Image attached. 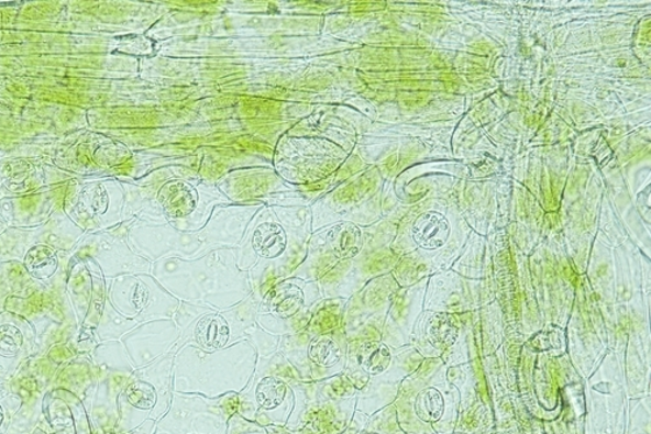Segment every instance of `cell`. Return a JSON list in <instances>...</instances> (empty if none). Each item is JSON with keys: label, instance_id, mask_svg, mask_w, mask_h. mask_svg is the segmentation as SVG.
<instances>
[{"label": "cell", "instance_id": "obj_1", "mask_svg": "<svg viewBox=\"0 0 651 434\" xmlns=\"http://www.w3.org/2000/svg\"><path fill=\"white\" fill-rule=\"evenodd\" d=\"M230 340V325L222 316H205L198 320L195 341L203 350L216 352Z\"/></svg>", "mask_w": 651, "mask_h": 434}, {"label": "cell", "instance_id": "obj_2", "mask_svg": "<svg viewBox=\"0 0 651 434\" xmlns=\"http://www.w3.org/2000/svg\"><path fill=\"white\" fill-rule=\"evenodd\" d=\"M308 359L318 371H330L342 361L341 346L334 341L332 334H321L308 344Z\"/></svg>", "mask_w": 651, "mask_h": 434}, {"label": "cell", "instance_id": "obj_3", "mask_svg": "<svg viewBox=\"0 0 651 434\" xmlns=\"http://www.w3.org/2000/svg\"><path fill=\"white\" fill-rule=\"evenodd\" d=\"M196 208V197L184 183H169L167 194L163 196V209L172 218H186Z\"/></svg>", "mask_w": 651, "mask_h": 434}, {"label": "cell", "instance_id": "obj_4", "mask_svg": "<svg viewBox=\"0 0 651 434\" xmlns=\"http://www.w3.org/2000/svg\"><path fill=\"white\" fill-rule=\"evenodd\" d=\"M427 336L435 348L451 347L459 337L457 320L449 314L434 315L428 322Z\"/></svg>", "mask_w": 651, "mask_h": 434}, {"label": "cell", "instance_id": "obj_5", "mask_svg": "<svg viewBox=\"0 0 651 434\" xmlns=\"http://www.w3.org/2000/svg\"><path fill=\"white\" fill-rule=\"evenodd\" d=\"M416 240L424 247L435 248L444 244L449 236V225L440 215L429 213L417 222L415 227Z\"/></svg>", "mask_w": 651, "mask_h": 434}, {"label": "cell", "instance_id": "obj_6", "mask_svg": "<svg viewBox=\"0 0 651 434\" xmlns=\"http://www.w3.org/2000/svg\"><path fill=\"white\" fill-rule=\"evenodd\" d=\"M393 355L385 344L372 341L361 348L358 361L366 372L382 374L391 365Z\"/></svg>", "mask_w": 651, "mask_h": 434}, {"label": "cell", "instance_id": "obj_7", "mask_svg": "<svg viewBox=\"0 0 651 434\" xmlns=\"http://www.w3.org/2000/svg\"><path fill=\"white\" fill-rule=\"evenodd\" d=\"M415 409L417 416L423 422H437V420L441 419L444 410L442 394L434 388L421 391L417 397Z\"/></svg>", "mask_w": 651, "mask_h": 434}, {"label": "cell", "instance_id": "obj_8", "mask_svg": "<svg viewBox=\"0 0 651 434\" xmlns=\"http://www.w3.org/2000/svg\"><path fill=\"white\" fill-rule=\"evenodd\" d=\"M287 300H280V298H274L272 301V314L275 323L287 322L289 318H293L302 308L301 294L287 293Z\"/></svg>", "mask_w": 651, "mask_h": 434}, {"label": "cell", "instance_id": "obj_9", "mask_svg": "<svg viewBox=\"0 0 651 434\" xmlns=\"http://www.w3.org/2000/svg\"><path fill=\"white\" fill-rule=\"evenodd\" d=\"M283 397H285V386L282 382L275 381L272 377L262 381L258 388V401L262 408H277Z\"/></svg>", "mask_w": 651, "mask_h": 434}, {"label": "cell", "instance_id": "obj_10", "mask_svg": "<svg viewBox=\"0 0 651 434\" xmlns=\"http://www.w3.org/2000/svg\"><path fill=\"white\" fill-rule=\"evenodd\" d=\"M129 398L136 408L148 410L153 408L157 396H155L153 387L146 382H141L129 390Z\"/></svg>", "mask_w": 651, "mask_h": 434}]
</instances>
